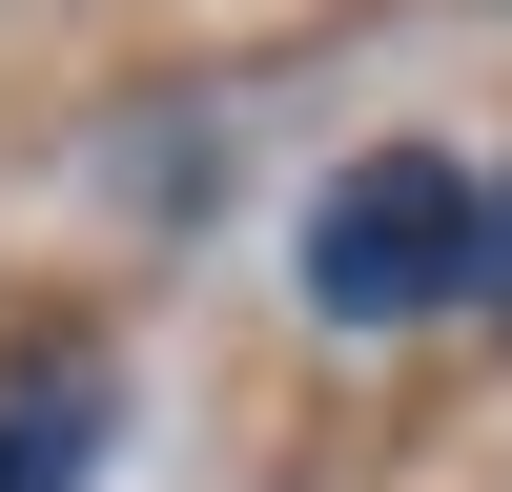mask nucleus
<instances>
[{
    "label": "nucleus",
    "instance_id": "1",
    "mask_svg": "<svg viewBox=\"0 0 512 492\" xmlns=\"http://www.w3.org/2000/svg\"><path fill=\"white\" fill-rule=\"evenodd\" d=\"M451 287H492V185L451 144H369V164H328V205H308V308L328 328H410V308H451Z\"/></svg>",
    "mask_w": 512,
    "mask_h": 492
},
{
    "label": "nucleus",
    "instance_id": "2",
    "mask_svg": "<svg viewBox=\"0 0 512 492\" xmlns=\"http://www.w3.org/2000/svg\"><path fill=\"white\" fill-rule=\"evenodd\" d=\"M103 472V349H0V492H82Z\"/></svg>",
    "mask_w": 512,
    "mask_h": 492
},
{
    "label": "nucleus",
    "instance_id": "3",
    "mask_svg": "<svg viewBox=\"0 0 512 492\" xmlns=\"http://www.w3.org/2000/svg\"><path fill=\"white\" fill-rule=\"evenodd\" d=\"M492 308H512V185H492Z\"/></svg>",
    "mask_w": 512,
    "mask_h": 492
}]
</instances>
